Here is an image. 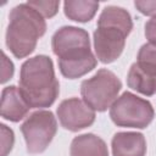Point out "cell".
<instances>
[{"label": "cell", "instance_id": "6da1fadb", "mask_svg": "<svg viewBox=\"0 0 156 156\" xmlns=\"http://www.w3.org/2000/svg\"><path fill=\"white\" fill-rule=\"evenodd\" d=\"M21 85V94L27 106L38 107L51 105L58 91V84L54 78L51 61L48 57L45 58L39 77L37 57L27 61L22 67Z\"/></svg>", "mask_w": 156, "mask_h": 156}, {"label": "cell", "instance_id": "7a4b0ae2", "mask_svg": "<svg viewBox=\"0 0 156 156\" xmlns=\"http://www.w3.org/2000/svg\"><path fill=\"white\" fill-rule=\"evenodd\" d=\"M152 116L154 111L151 105L130 93H124L111 110V118L119 126L144 128L150 123Z\"/></svg>", "mask_w": 156, "mask_h": 156}, {"label": "cell", "instance_id": "3957f363", "mask_svg": "<svg viewBox=\"0 0 156 156\" xmlns=\"http://www.w3.org/2000/svg\"><path fill=\"white\" fill-rule=\"evenodd\" d=\"M38 119L35 113L27 119L22 126V132L27 141V149L29 152H40L52 139L56 130V122L51 112H41L40 128H38Z\"/></svg>", "mask_w": 156, "mask_h": 156}, {"label": "cell", "instance_id": "277c9868", "mask_svg": "<svg viewBox=\"0 0 156 156\" xmlns=\"http://www.w3.org/2000/svg\"><path fill=\"white\" fill-rule=\"evenodd\" d=\"M128 84L143 94L152 95L156 91V76L146 73L138 66V63H135L130 68Z\"/></svg>", "mask_w": 156, "mask_h": 156}]
</instances>
